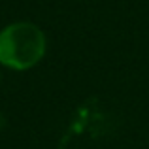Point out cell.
Listing matches in <instances>:
<instances>
[{
    "label": "cell",
    "instance_id": "cell-1",
    "mask_svg": "<svg viewBox=\"0 0 149 149\" xmlns=\"http://www.w3.org/2000/svg\"><path fill=\"white\" fill-rule=\"evenodd\" d=\"M47 49L44 30L30 21H17L0 30V64L29 70L44 58Z\"/></svg>",
    "mask_w": 149,
    "mask_h": 149
},
{
    "label": "cell",
    "instance_id": "cell-2",
    "mask_svg": "<svg viewBox=\"0 0 149 149\" xmlns=\"http://www.w3.org/2000/svg\"><path fill=\"white\" fill-rule=\"evenodd\" d=\"M4 127V117H2V113H0V128Z\"/></svg>",
    "mask_w": 149,
    "mask_h": 149
}]
</instances>
